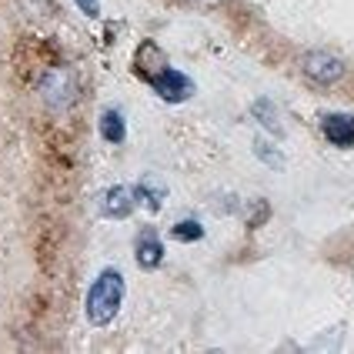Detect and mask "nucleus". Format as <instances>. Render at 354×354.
<instances>
[{
  "instance_id": "f03ea898",
  "label": "nucleus",
  "mask_w": 354,
  "mask_h": 354,
  "mask_svg": "<svg viewBox=\"0 0 354 354\" xmlns=\"http://www.w3.org/2000/svg\"><path fill=\"white\" fill-rule=\"evenodd\" d=\"M37 87H40V97L47 100V107H54V111H67V107L77 100V80H74V74H71L67 67H60V64L47 67V71L40 74Z\"/></svg>"
},
{
  "instance_id": "39448f33",
  "label": "nucleus",
  "mask_w": 354,
  "mask_h": 354,
  "mask_svg": "<svg viewBox=\"0 0 354 354\" xmlns=\"http://www.w3.org/2000/svg\"><path fill=\"white\" fill-rule=\"evenodd\" d=\"M134 207H138V194H134V187H124V184L104 191V197H100L104 217H127Z\"/></svg>"
},
{
  "instance_id": "9b49d317",
  "label": "nucleus",
  "mask_w": 354,
  "mask_h": 354,
  "mask_svg": "<svg viewBox=\"0 0 354 354\" xmlns=\"http://www.w3.org/2000/svg\"><path fill=\"white\" fill-rule=\"evenodd\" d=\"M254 111H257V114H264V111H268V100H257V104H254ZM261 124H264L268 131H274V134H281V124H277L274 118H261Z\"/></svg>"
},
{
  "instance_id": "1a4fd4ad",
  "label": "nucleus",
  "mask_w": 354,
  "mask_h": 354,
  "mask_svg": "<svg viewBox=\"0 0 354 354\" xmlns=\"http://www.w3.org/2000/svg\"><path fill=\"white\" fill-rule=\"evenodd\" d=\"M100 138L107 140V144H124L127 127H124V118H120L118 111H104V118H100Z\"/></svg>"
},
{
  "instance_id": "f8f14e48",
  "label": "nucleus",
  "mask_w": 354,
  "mask_h": 354,
  "mask_svg": "<svg viewBox=\"0 0 354 354\" xmlns=\"http://www.w3.org/2000/svg\"><path fill=\"white\" fill-rule=\"evenodd\" d=\"M77 7L87 17H97V0H77Z\"/></svg>"
},
{
  "instance_id": "7ed1b4c3",
  "label": "nucleus",
  "mask_w": 354,
  "mask_h": 354,
  "mask_svg": "<svg viewBox=\"0 0 354 354\" xmlns=\"http://www.w3.org/2000/svg\"><path fill=\"white\" fill-rule=\"evenodd\" d=\"M301 67H304V74L311 80H317V84H337V80L344 77V64H341V57L324 54V50L304 54V57H301Z\"/></svg>"
},
{
  "instance_id": "6e6552de",
  "label": "nucleus",
  "mask_w": 354,
  "mask_h": 354,
  "mask_svg": "<svg viewBox=\"0 0 354 354\" xmlns=\"http://www.w3.org/2000/svg\"><path fill=\"white\" fill-rule=\"evenodd\" d=\"M160 261H164V244H160V237L154 231H144L138 237V264L144 271H154Z\"/></svg>"
},
{
  "instance_id": "9d476101",
  "label": "nucleus",
  "mask_w": 354,
  "mask_h": 354,
  "mask_svg": "<svg viewBox=\"0 0 354 354\" xmlns=\"http://www.w3.org/2000/svg\"><path fill=\"white\" fill-rule=\"evenodd\" d=\"M174 237L177 241H201V237H204V227L194 224V221H180V224H174Z\"/></svg>"
},
{
  "instance_id": "ddd939ff",
  "label": "nucleus",
  "mask_w": 354,
  "mask_h": 354,
  "mask_svg": "<svg viewBox=\"0 0 354 354\" xmlns=\"http://www.w3.org/2000/svg\"><path fill=\"white\" fill-rule=\"evenodd\" d=\"M194 3H221V0H194Z\"/></svg>"
},
{
  "instance_id": "20e7f679",
  "label": "nucleus",
  "mask_w": 354,
  "mask_h": 354,
  "mask_svg": "<svg viewBox=\"0 0 354 354\" xmlns=\"http://www.w3.org/2000/svg\"><path fill=\"white\" fill-rule=\"evenodd\" d=\"M154 91H158V97H164V100H171V104H180V100H187L191 97V91H194V84L184 77L180 71H174L171 64L164 67V71H158L154 77L147 80Z\"/></svg>"
},
{
  "instance_id": "f257e3e1",
  "label": "nucleus",
  "mask_w": 354,
  "mask_h": 354,
  "mask_svg": "<svg viewBox=\"0 0 354 354\" xmlns=\"http://www.w3.org/2000/svg\"><path fill=\"white\" fill-rule=\"evenodd\" d=\"M120 304H124V277H120V271L107 268V271H100L97 281L87 291V321L94 328H107L118 317Z\"/></svg>"
},
{
  "instance_id": "423d86ee",
  "label": "nucleus",
  "mask_w": 354,
  "mask_h": 354,
  "mask_svg": "<svg viewBox=\"0 0 354 354\" xmlns=\"http://www.w3.org/2000/svg\"><path fill=\"white\" fill-rule=\"evenodd\" d=\"M321 131L324 138L337 144V147H351L354 144V118L351 114H324L321 118Z\"/></svg>"
},
{
  "instance_id": "0eeeda50",
  "label": "nucleus",
  "mask_w": 354,
  "mask_h": 354,
  "mask_svg": "<svg viewBox=\"0 0 354 354\" xmlns=\"http://www.w3.org/2000/svg\"><path fill=\"white\" fill-rule=\"evenodd\" d=\"M134 67H138V74H140L144 80H151L154 74H158V71H164V67H167V57L160 54L158 44L144 40V44L138 47V64H134Z\"/></svg>"
}]
</instances>
